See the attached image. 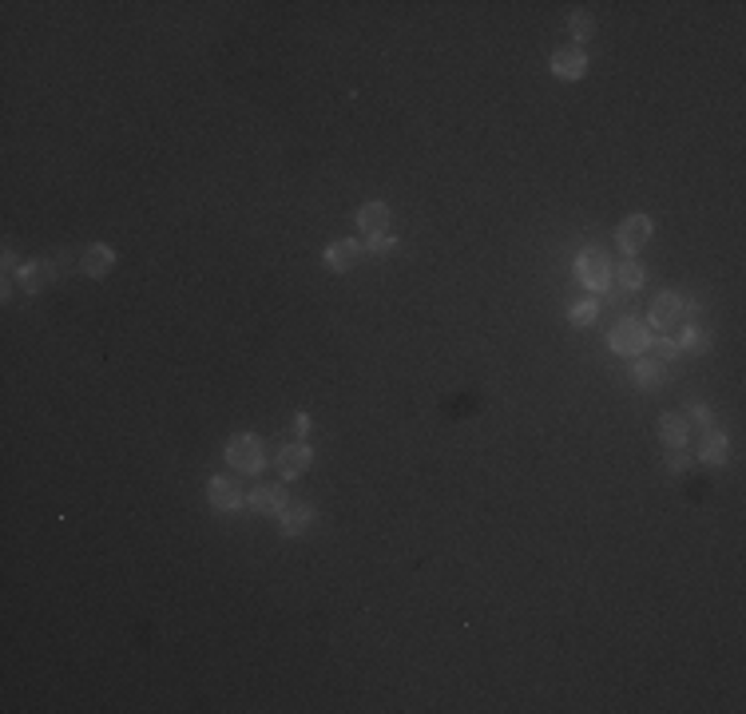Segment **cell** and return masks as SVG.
Instances as JSON below:
<instances>
[{"mask_svg":"<svg viewBox=\"0 0 746 714\" xmlns=\"http://www.w3.org/2000/svg\"><path fill=\"white\" fill-rule=\"evenodd\" d=\"M691 314H695L691 298H683L679 290H663L659 298L651 302V318H647V326H655L659 334H671V330H679Z\"/></svg>","mask_w":746,"mask_h":714,"instance_id":"1","label":"cell"},{"mask_svg":"<svg viewBox=\"0 0 746 714\" xmlns=\"http://www.w3.org/2000/svg\"><path fill=\"white\" fill-rule=\"evenodd\" d=\"M608 346L616 349L619 357H639L651 349V326L639 322V318H619L608 334Z\"/></svg>","mask_w":746,"mask_h":714,"instance_id":"2","label":"cell"},{"mask_svg":"<svg viewBox=\"0 0 746 714\" xmlns=\"http://www.w3.org/2000/svg\"><path fill=\"white\" fill-rule=\"evenodd\" d=\"M576 278L592 294H608V282H611V258H608V250H600V246H584V250L576 254Z\"/></svg>","mask_w":746,"mask_h":714,"instance_id":"3","label":"cell"},{"mask_svg":"<svg viewBox=\"0 0 746 714\" xmlns=\"http://www.w3.org/2000/svg\"><path fill=\"white\" fill-rule=\"evenodd\" d=\"M227 464H231L235 472H242V476H254L262 469V437L258 433H235L231 441H227Z\"/></svg>","mask_w":746,"mask_h":714,"instance_id":"4","label":"cell"},{"mask_svg":"<svg viewBox=\"0 0 746 714\" xmlns=\"http://www.w3.org/2000/svg\"><path fill=\"white\" fill-rule=\"evenodd\" d=\"M362 254H365V242H358V238H338V242L326 246L322 262L334 274H346V270H354L358 262H362Z\"/></svg>","mask_w":746,"mask_h":714,"instance_id":"5","label":"cell"},{"mask_svg":"<svg viewBox=\"0 0 746 714\" xmlns=\"http://www.w3.org/2000/svg\"><path fill=\"white\" fill-rule=\"evenodd\" d=\"M616 242L623 254H635L651 242V215H627L623 223L616 226Z\"/></svg>","mask_w":746,"mask_h":714,"instance_id":"6","label":"cell"},{"mask_svg":"<svg viewBox=\"0 0 746 714\" xmlns=\"http://www.w3.org/2000/svg\"><path fill=\"white\" fill-rule=\"evenodd\" d=\"M207 500H211V508H219V512H235V508H242V484L235 480V476H211Z\"/></svg>","mask_w":746,"mask_h":714,"instance_id":"7","label":"cell"},{"mask_svg":"<svg viewBox=\"0 0 746 714\" xmlns=\"http://www.w3.org/2000/svg\"><path fill=\"white\" fill-rule=\"evenodd\" d=\"M358 231L365 238H381L389 234V207L381 199H370L365 207H358Z\"/></svg>","mask_w":746,"mask_h":714,"instance_id":"8","label":"cell"},{"mask_svg":"<svg viewBox=\"0 0 746 714\" xmlns=\"http://www.w3.org/2000/svg\"><path fill=\"white\" fill-rule=\"evenodd\" d=\"M699 461L711 464V469H727V461H731V441H727V433L719 429H707L699 441Z\"/></svg>","mask_w":746,"mask_h":714,"instance_id":"9","label":"cell"},{"mask_svg":"<svg viewBox=\"0 0 746 714\" xmlns=\"http://www.w3.org/2000/svg\"><path fill=\"white\" fill-rule=\"evenodd\" d=\"M588 72V52L584 48H560V52L552 56V76L556 80H580Z\"/></svg>","mask_w":746,"mask_h":714,"instance_id":"10","label":"cell"},{"mask_svg":"<svg viewBox=\"0 0 746 714\" xmlns=\"http://www.w3.org/2000/svg\"><path fill=\"white\" fill-rule=\"evenodd\" d=\"M286 504H290V500H286L282 484H258V488L250 492V508L258 516H282Z\"/></svg>","mask_w":746,"mask_h":714,"instance_id":"11","label":"cell"},{"mask_svg":"<svg viewBox=\"0 0 746 714\" xmlns=\"http://www.w3.org/2000/svg\"><path fill=\"white\" fill-rule=\"evenodd\" d=\"M310 464H314L310 445H286L282 453H278V472H282L286 480H298L302 472H310Z\"/></svg>","mask_w":746,"mask_h":714,"instance_id":"12","label":"cell"},{"mask_svg":"<svg viewBox=\"0 0 746 714\" xmlns=\"http://www.w3.org/2000/svg\"><path fill=\"white\" fill-rule=\"evenodd\" d=\"M112 266H116V250H112L108 242H92L80 254V270H84L88 278H104Z\"/></svg>","mask_w":746,"mask_h":714,"instance_id":"13","label":"cell"},{"mask_svg":"<svg viewBox=\"0 0 746 714\" xmlns=\"http://www.w3.org/2000/svg\"><path fill=\"white\" fill-rule=\"evenodd\" d=\"M56 278V266L52 262H44V258H32V262H24L20 266V290L24 294H40L48 282Z\"/></svg>","mask_w":746,"mask_h":714,"instance_id":"14","label":"cell"},{"mask_svg":"<svg viewBox=\"0 0 746 714\" xmlns=\"http://www.w3.org/2000/svg\"><path fill=\"white\" fill-rule=\"evenodd\" d=\"M659 437L667 449H683L691 441V425H687L683 413H663L659 417Z\"/></svg>","mask_w":746,"mask_h":714,"instance_id":"15","label":"cell"},{"mask_svg":"<svg viewBox=\"0 0 746 714\" xmlns=\"http://www.w3.org/2000/svg\"><path fill=\"white\" fill-rule=\"evenodd\" d=\"M278 524H282L286 536H302V532H310V524H314V508L310 504H286L282 516H278Z\"/></svg>","mask_w":746,"mask_h":714,"instance_id":"16","label":"cell"},{"mask_svg":"<svg viewBox=\"0 0 746 714\" xmlns=\"http://www.w3.org/2000/svg\"><path fill=\"white\" fill-rule=\"evenodd\" d=\"M663 377H667V365L659 357H635V385L639 389H659Z\"/></svg>","mask_w":746,"mask_h":714,"instance_id":"17","label":"cell"},{"mask_svg":"<svg viewBox=\"0 0 746 714\" xmlns=\"http://www.w3.org/2000/svg\"><path fill=\"white\" fill-rule=\"evenodd\" d=\"M611 270L619 274L623 294H631V290H639V286H643V266L635 262V254H623L619 262H611Z\"/></svg>","mask_w":746,"mask_h":714,"instance_id":"18","label":"cell"},{"mask_svg":"<svg viewBox=\"0 0 746 714\" xmlns=\"http://www.w3.org/2000/svg\"><path fill=\"white\" fill-rule=\"evenodd\" d=\"M596 318H600V298H584V302H576V306L568 310V326H576V330L592 326Z\"/></svg>","mask_w":746,"mask_h":714,"instance_id":"19","label":"cell"},{"mask_svg":"<svg viewBox=\"0 0 746 714\" xmlns=\"http://www.w3.org/2000/svg\"><path fill=\"white\" fill-rule=\"evenodd\" d=\"M675 346H679V354H703V349H707V334H703L699 326H683Z\"/></svg>","mask_w":746,"mask_h":714,"instance_id":"20","label":"cell"},{"mask_svg":"<svg viewBox=\"0 0 746 714\" xmlns=\"http://www.w3.org/2000/svg\"><path fill=\"white\" fill-rule=\"evenodd\" d=\"M568 32H572V40H592V32H596V20L588 12H572V20H568Z\"/></svg>","mask_w":746,"mask_h":714,"instance_id":"21","label":"cell"},{"mask_svg":"<svg viewBox=\"0 0 746 714\" xmlns=\"http://www.w3.org/2000/svg\"><path fill=\"white\" fill-rule=\"evenodd\" d=\"M655 357H659L663 365H667V361H675V357H679V346H675V342L667 338V334H659V342H655Z\"/></svg>","mask_w":746,"mask_h":714,"instance_id":"22","label":"cell"},{"mask_svg":"<svg viewBox=\"0 0 746 714\" xmlns=\"http://www.w3.org/2000/svg\"><path fill=\"white\" fill-rule=\"evenodd\" d=\"M687 425L711 429V409H707V405H687Z\"/></svg>","mask_w":746,"mask_h":714,"instance_id":"23","label":"cell"},{"mask_svg":"<svg viewBox=\"0 0 746 714\" xmlns=\"http://www.w3.org/2000/svg\"><path fill=\"white\" fill-rule=\"evenodd\" d=\"M667 469H671V472H687V469H691V453H683V449H671Z\"/></svg>","mask_w":746,"mask_h":714,"instance_id":"24","label":"cell"},{"mask_svg":"<svg viewBox=\"0 0 746 714\" xmlns=\"http://www.w3.org/2000/svg\"><path fill=\"white\" fill-rule=\"evenodd\" d=\"M393 246H397V238H389V234H381V238H365V250H370V254H389Z\"/></svg>","mask_w":746,"mask_h":714,"instance_id":"25","label":"cell"},{"mask_svg":"<svg viewBox=\"0 0 746 714\" xmlns=\"http://www.w3.org/2000/svg\"><path fill=\"white\" fill-rule=\"evenodd\" d=\"M310 425H314V421H310V413H298V417H294V433H298V437H306Z\"/></svg>","mask_w":746,"mask_h":714,"instance_id":"26","label":"cell"}]
</instances>
